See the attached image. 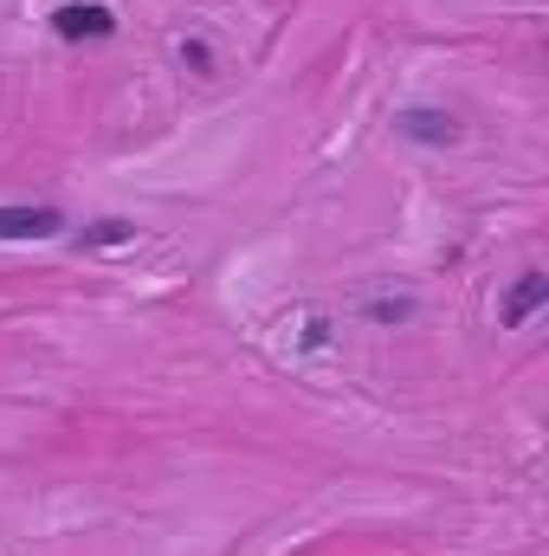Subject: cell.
I'll return each instance as SVG.
<instances>
[{"label": "cell", "instance_id": "6da1fadb", "mask_svg": "<svg viewBox=\"0 0 549 556\" xmlns=\"http://www.w3.org/2000/svg\"><path fill=\"white\" fill-rule=\"evenodd\" d=\"M395 137L420 142V149H452L465 130H459V117L439 111V104H408V111H395Z\"/></svg>", "mask_w": 549, "mask_h": 556}, {"label": "cell", "instance_id": "7a4b0ae2", "mask_svg": "<svg viewBox=\"0 0 549 556\" xmlns=\"http://www.w3.org/2000/svg\"><path fill=\"white\" fill-rule=\"evenodd\" d=\"M52 33L72 39V46H85V39H111V33H117V13H111L104 0H65V7H52Z\"/></svg>", "mask_w": 549, "mask_h": 556}, {"label": "cell", "instance_id": "3957f363", "mask_svg": "<svg viewBox=\"0 0 549 556\" xmlns=\"http://www.w3.org/2000/svg\"><path fill=\"white\" fill-rule=\"evenodd\" d=\"M65 233V214L59 207H46V201H0V240H59Z\"/></svg>", "mask_w": 549, "mask_h": 556}, {"label": "cell", "instance_id": "277c9868", "mask_svg": "<svg viewBox=\"0 0 549 556\" xmlns=\"http://www.w3.org/2000/svg\"><path fill=\"white\" fill-rule=\"evenodd\" d=\"M544 298H549V278H544V273H524L518 285H511V298H505L498 324H505V330H524V324L544 311Z\"/></svg>", "mask_w": 549, "mask_h": 556}, {"label": "cell", "instance_id": "5b68a950", "mask_svg": "<svg viewBox=\"0 0 549 556\" xmlns=\"http://www.w3.org/2000/svg\"><path fill=\"white\" fill-rule=\"evenodd\" d=\"M130 240H137V227H130V220H117V214H111V220H91V227H78V233H72V247H78V253H111V247H130Z\"/></svg>", "mask_w": 549, "mask_h": 556}, {"label": "cell", "instance_id": "8992f818", "mask_svg": "<svg viewBox=\"0 0 549 556\" xmlns=\"http://www.w3.org/2000/svg\"><path fill=\"white\" fill-rule=\"evenodd\" d=\"M362 317H369V324H408L413 298H369V304H362Z\"/></svg>", "mask_w": 549, "mask_h": 556}, {"label": "cell", "instance_id": "52a82bcc", "mask_svg": "<svg viewBox=\"0 0 549 556\" xmlns=\"http://www.w3.org/2000/svg\"><path fill=\"white\" fill-rule=\"evenodd\" d=\"M175 52H181V65H194V72H214V52H207V39H181Z\"/></svg>", "mask_w": 549, "mask_h": 556}, {"label": "cell", "instance_id": "ba28073f", "mask_svg": "<svg viewBox=\"0 0 549 556\" xmlns=\"http://www.w3.org/2000/svg\"><path fill=\"white\" fill-rule=\"evenodd\" d=\"M330 343V324H304V350H323Z\"/></svg>", "mask_w": 549, "mask_h": 556}]
</instances>
